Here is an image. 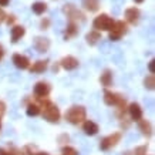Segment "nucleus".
I'll return each instance as SVG.
<instances>
[{
  "label": "nucleus",
  "instance_id": "nucleus-1",
  "mask_svg": "<svg viewBox=\"0 0 155 155\" xmlns=\"http://www.w3.org/2000/svg\"><path fill=\"white\" fill-rule=\"evenodd\" d=\"M85 117H87V111H85V108L83 105H73L64 114V118L70 124H74V125L83 122L85 120Z\"/></svg>",
  "mask_w": 155,
  "mask_h": 155
},
{
  "label": "nucleus",
  "instance_id": "nucleus-2",
  "mask_svg": "<svg viewBox=\"0 0 155 155\" xmlns=\"http://www.w3.org/2000/svg\"><path fill=\"white\" fill-rule=\"evenodd\" d=\"M41 104H43L41 105L43 118L47 120L48 122H58V120H60V117H61V113L56 104H53L51 101H44V100H43Z\"/></svg>",
  "mask_w": 155,
  "mask_h": 155
},
{
  "label": "nucleus",
  "instance_id": "nucleus-3",
  "mask_svg": "<svg viewBox=\"0 0 155 155\" xmlns=\"http://www.w3.org/2000/svg\"><path fill=\"white\" fill-rule=\"evenodd\" d=\"M128 31V27H127V23H124L122 20H118V21H114L113 27L110 30V33H108V38L111 40V41H117L120 38L124 36V34Z\"/></svg>",
  "mask_w": 155,
  "mask_h": 155
},
{
  "label": "nucleus",
  "instance_id": "nucleus-4",
  "mask_svg": "<svg viewBox=\"0 0 155 155\" xmlns=\"http://www.w3.org/2000/svg\"><path fill=\"white\" fill-rule=\"evenodd\" d=\"M114 24V20L108 16V14H100V16H97L94 19V21H93V27H94V30H97V31H101V30H107V31H110L111 30V27H113Z\"/></svg>",
  "mask_w": 155,
  "mask_h": 155
},
{
  "label": "nucleus",
  "instance_id": "nucleus-5",
  "mask_svg": "<svg viewBox=\"0 0 155 155\" xmlns=\"http://www.w3.org/2000/svg\"><path fill=\"white\" fill-rule=\"evenodd\" d=\"M121 140V132H114V134H110L105 138H103L100 141V148L103 151H108L111 150L113 147H115Z\"/></svg>",
  "mask_w": 155,
  "mask_h": 155
},
{
  "label": "nucleus",
  "instance_id": "nucleus-6",
  "mask_svg": "<svg viewBox=\"0 0 155 155\" xmlns=\"http://www.w3.org/2000/svg\"><path fill=\"white\" fill-rule=\"evenodd\" d=\"M64 13L67 14L68 20H70V21H73V23H77L78 20H80V21H83V20L85 19L84 14L81 13L78 9H75L74 5H66V7H64Z\"/></svg>",
  "mask_w": 155,
  "mask_h": 155
},
{
  "label": "nucleus",
  "instance_id": "nucleus-7",
  "mask_svg": "<svg viewBox=\"0 0 155 155\" xmlns=\"http://www.w3.org/2000/svg\"><path fill=\"white\" fill-rule=\"evenodd\" d=\"M50 85L47 83H44V81H38L37 84L34 85V95L37 97V98H46L48 94H50Z\"/></svg>",
  "mask_w": 155,
  "mask_h": 155
},
{
  "label": "nucleus",
  "instance_id": "nucleus-8",
  "mask_svg": "<svg viewBox=\"0 0 155 155\" xmlns=\"http://www.w3.org/2000/svg\"><path fill=\"white\" fill-rule=\"evenodd\" d=\"M78 60L75 58V57L73 56H66V57H63L60 61V66L64 68V70L67 71H71V70H75L77 67H78Z\"/></svg>",
  "mask_w": 155,
  "mask_h": 155
},
{
  "label": "nucleus",
  "instance_id": "nucleus-9",
  "mask_svg": "<svg viewBox=\"0 0 155 155\" xmlns=\"http://www.w3.org/2000/svg\"><path fill=\"white\" fill-rule=\"evenodd\" d=\"M128 113H130L131 120H134V121H140V120H142V108L138 103H131L130 104Z\"/></svg>",
  "mask_w": 155,
  "mask_h": 155
},
{
  "label": "nucleus",
  "instance_id": "nucleus-10",
  "mask_svg": "<svg viewBox=\"0 0 155 155\" xmlns=\"http://www.w3.org/2000/svg\"><path fill=\"white\" fill-rule=\"evenodd\" d=\"M140 9H137V7H130V9L125 10V19L130 24H137L140 21Z\"/></svg>",
  "mask_w": 155,
  "mask_h": 155
},
{
  "label": "nucleus",
  "instance_id": "nucleus-11",
  "mask_svg": "<svg viewBox=\"0 0 155 155\" xmlns=\"http://www.w3.org/2000/svg\"><path fill=\"white\" fill-rule=\"evenodd\" d=\"M13 64L17 68H21V70H26L30 67V60L28 57L23 56V54H14L13 56Z\"/></svg>",
  "mask_w": 155,
  "mask_h": 155
},
{
  "label": "nucleus",
  "instance_id": "nucleus-12",
  "mask_svg": "<svg viewBox=\"0 0 155 155\" xmlns=\"http://www.w3.org/2000/svg\"><path fill=\"white\" fill-rule=\"evenodd\" d=\"M34 47L38 53H46L50 47V40L46 37H37L34 40Z\"/></svg>",
  "mask_w": 155,
  "mask_h": 155
},
{
  "label": "nucleus",
  "instance_id": "nucleus-13",
  "mask_svg": "<svg viewBox=\"0 0 155 155\" xmlns=\"http://www.w3.org/2000/svg\"><path fill=\"white\" fill-rule=\"evenodd\" d=\"M83 131H84L87 135H95V134L100 131V128L94 121L87 120V121H84V124H83Z\"/></svg>",
  "mask_w": 155,
  "mask_h": 155
},
{
  "label": "nucleus",
  "instance_id": "nucleus-14",
  "mask_svg": "<svg viewBox=\"0 0 155 155\" xmlns=\"http://www.w3.org/2000/svg\"><path fill=\"white\" fill-rule=\"evenodd\" d=\"M47 60H38L36 63H33V66L28 67L30 73H44L47 68Z\"/></svg>",
  "mask_w": 155,
  "mask_h": 155
},
{
  "label": "nucleus",
  "instance_id": "nucleus-15",
  "mask_svg": "<svg viewBox=\"0 0 155 155\" xmlns=\"http://www.w3.org/2000/svg\"><path fill=\"white\" fill-rule=\"evenodd\" d=\"M24 34H26V28L23 26H13V28H12V41L17 43Z\"/></svg>",
  "mask_w": 155,
  "mask_h": 155
},
{
  "label": "nucleus",
  "instance_id": "nucleus-16",
  "mask_svg": "<svg viewBox=\"0 0 155 155\" xmlns=\"http://www.w3.org/2000/svg\"><path fill=\"white\" fill-rule=\"evenodd\" d=\"M138 127H140V131L145 137H150L152 134V125H151V122L148 120H140L138 121Z\"/></svg>",
  "mask_w": 155,
  "mask_h": 155
},
{
  "label": "nucleus",
  "instance_id": "nucleus-17",
  "mask_svg": "<svg viewBox=\"0 0 155 155\" xmlns=\"http://www.w3.org/2000/svg\"><path fill=\"white\" fill-rule=\"evenodd\" d=\"M78 34V24L77 23H70L67 24V28H66V33H64V37L66 38H71V37H75Z\"/></svg>",
  "mask_w": 155,
  "mask_h": 155
},
{
  "label": "nucleus",
  "instance_id": "nucleus-18",
  "mask_svg": "<svg viewBox=\"0 0 155 155\" xmlns=\"http://www.w3.org/2000/svg\"><path fill=\"white\" fill-rule=\"evenodd\" d=\"M100 38H101V34H100V31H97V30H91V31H88L87 36H85V40H87V43H88L90 46H95V44L98 43Z\"/></svg>",
  "mask_w": 155,
  "mask_h": 155
},
{
  "label": "nucleus",
  "instance_id": "nucleus-19",
  "mask_svg": "<svg viewBox=\"0 0 155 155\" xmlns=\"http://www.w3.org/2000/svg\"><path fill=\"white\" fill-rule=\"evenodd\" d=\"M83 6L88 12H97L100 9V0H83Z\"/></svg>",
  "mask_w": 155,
  "mask_h": 155
},
{
  "label": "nucleus",
  "instance_id": "nucleus-20",
  "mask_svg": "<svg viewBox=\"0 0 155 155\" xmlns=\"http://www.w3.org/2000/svg\"><path fill=\"white\" fill-rule=\"evenodd\" d=\"M100 81H101V84L104 87H110V85L113 84V73L110 70H105L101 74V77H100Z\"/></svg>",
  "mask_w": 155,
  "mask_h": 155
},
{
  "label": "nucleus",
  "instance_id": "nucleus-21",
  "mask_svg": "<svg viewBox=\"0 0 155 155\" xmlns=\"http://www.w3.org/2000/svg\"><path fill=\"white\" fill-rule=\"evenodd\" d=\"M31 9H33V12L37 14V16H40V14H43L47 10V5H46L44 2H36V3L31 5Z\"/></svg>",
  "mask_w": 155,
  "mask_h": 155
},
{
  "label": "nucleus",
  "instance_id": "nucleus-22",
  "mask_svg": "<svg viewBox=\"0 0 155 155\" xmlns=\"http://www.w3.org/2000/svg\"><path fill=\"white\" fill-rule=\"evenodd\" d=\"M26 113H27L28 117H36V115L41 113V108L37 104H28L27 108H26Z\"/></svg>",
  "mask_w": 155,
  "mask_h": 155
},
{
  "label": "nucleus",
  "instance_id": "nucleus-23",
  "mask_svg": "<svg viewBox=\"0 0 155 155\" xmlns=\"http://www.w3.org/2000/svg\"><path fill=\"white\" fill-rule=\"evenodd\" d=\"M144 85L148 90H154L155 88V75L154 74L147 75L145 78H144Z\"/></svg>",
  "mask_w": 155,
  "mask_h": 155
},
{
  "label": "nucleus",
  "instance_id": "nucleus-24",
  "mask_svg": "<svg viewBox=\"0 0 155 155\" xmlns=\"http://www.w3.org/2000/svg\"><path fill=\"white\" fill-rule=\"evenodd\" d=\"M61 155H78L77 150L73 148V147H63V150H61Z\"/></svg>",
  "mask_w": 155,
  "mask_h": 155
},
{
  "label": "nucleus",
  "instance_id": "nucleus-25",
  "mask_svg": "<svg viewBox=\"0 0 155 155\" xmlns=\"http://www.w3.org/2000/svg\"><path fill=\"white\" fill-rule=\"evenodd\" d=\"M134 155H147V145L137 147L134 150Z\"/></svg>",
  "mask_w": 155,
  "mask_h": 155
},
{
  "label": "nucleus",
  "instance_id": "nucleus-26",
  "mask_svg": "<svg viewBox=\"0 0 155 155\" xmlns=\"http://www.w3.org/2000/svg\"><path fill=\"white\" fill-rule=\"evenodd\" d=\"M6 113V104L3 101H0V130H2V118Z\"/></svg>",
  "mask_w": 155,
  "mask_h": 155
},
{
  "label": "nucleus",
  "instance_id": "nucleus-27",
  "mask_svg": "<svg viewBox=\"0 0 155 155\" xmlns=\"http://www.w3.org/2000/svg\"><path fill=\"white\" fill-rule=\"evenodd\" d=\"M48 26H50V20L48 19H43L41 21H40V28H41V30H47Z\"/></svg>",
  "mask_w": 155,
  "mask_h": 155
},
{
  "label": "nucleus",
  "instance_id": "nucleus-28",
  "mask_svg": "<svg viewBox=\"0 0 155 155\" xmlns=\"http://www.w3.org/2000/svg\"><path fill=\"white\" fill-rule=\"evenodd\" d=\"M14 21H16V16H13V14L12 16H6V23L7 24H13Z\"/></svg>",
  "mask_w": 155,
  "mask_h": 155
},
{
  "label": "nucleus",
  "instance_id": "nucleus-29",
  "mask_svg": "<svg viewBox=\"0 0 155 155\" xmlns=\"http://www.w3.org/2000/svg\"><path fill=\"white\" fill-rule=\"evenodd\" d=\"M154 63H155L154 60H151V61H150V64H148V68H150L151 74H154V73H155V67H154Z\"/></svg>",
  "mask_w": 155,
  "mask_h": 155
},
{
  "label": "nucleus",
  "instance_id": "nucleus-30",
  "mask_svg": "<svg viewBox=\"0 0 155 155\" xmlns=\"http://www.w3.org/2000/svg\"><path fill=\"white\" fill-rule=\"evenodd\" d=\"M6 20V13L3 12V9H0V23H3Z\"/></svg>",
  "mask_w": 155,
  "mask_h": 155
},
{
  "label": "nucleus",
  "instance_id": "nucleus-31",
  "mask_svg": "<svg viewBox=\"0 0 155 155\" xmlns=\"http://www.w3.org/2000/svg\"><path fill=\"white\" fill-rule=\"evenodd\" d=\"M0 155H10V152L5 148H0Z\"/></svg>",
  "mask_w": 155,
  "mask_h": 155
},
{
  "label": "nucleus",
  "instance_id": "nucleus-32",
  "mask_svg": "<svg viewBox=\"0 0 155 155\" xmlns=\"http://www.w3.org/2000/svg\"><path fill=\"white\" fill-rule=\"evenodd\" d=\"M10 0H0V6H7Z\"/></svg>",
  "mask_w": 155,
  "mask_h": 155
},
{
  "label": "nucleus",
  "instance_id": "nucleus-33",
  "mask_svg": "<svg viewBox=\"0 0 155 155\" xmlns=\"http://www.w3.org/2000/svg\"><path fill=\"white\" fill-rule=\"evenodd\" d=\"M3 56H5V50H3V47H2V44H0V60L3 58Z\"/></svg>",
  "mask_w": 155,
  "mask_h": 155
},
{
  "label": "nucleus",
  "instance_id": "nucleus-34",
  "mask_svg": "<svg viewBox=\"0 0 155 155\" xmlns=\"http://www.w3.org/2000/svg\"><path fill=\"white\" fill-rule=\"evenodd\" d=\"M34 155H50L48 152H36Z\"/></svg>",
  "mask_w": 155,
  "mask_h": 155
},
{
  "label": "nucleus",
  "instance_id": "nucleus-35",
  "mask_svg": "<svg viewBox=\"0 0 155 155\" xmlns=\"http://www.w3.org/2000/svg\"><path fill=\"white\" fill-rule=\"evenodd\" d=\"M134 2H135V3H142L144 0H134Z\"/></svg>",
  "mask_w": 155,
  "mask_h": 155
}]
</instances>
